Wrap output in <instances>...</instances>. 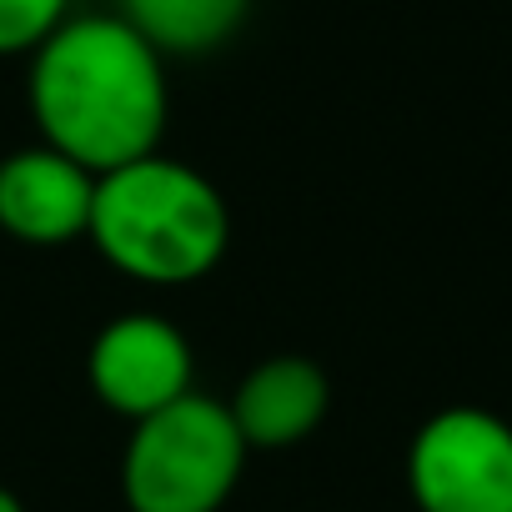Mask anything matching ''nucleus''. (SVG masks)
<instances>
[{
    "mask_svg": "<svg viewBox=\"0 0 512 512\" xmlns=\"http://www.w3.org/2000/svg\"><path fill=\"white\" fill-rule=\"evenodd\" d=\"M31 116L46 146L96 176L151 156L166 131L161 51L121 16H66L31 51Z\"/></svg>",
    "mask_w": 512,
    "mask_h": 512,
    "instance_id": "nucleus-1",
    "label": "nucleus"
},
{
    "mask_svg": "<svg viewBox=\"0 0 512 512\" xmlns=\"http://www.w3.org/2000/svg\"><path fill=\"white\" fill-rule=\"evenodd\" d=\"M86 236L116 272L151 287H186L226 256L231 211L196 166L151 151L96 176Z\"/></svg>",
    "mask_w": 512,
    "mask_h": 512,
    "instance_id": "nucleus-2",
    "label": "nucleus"
},
{
    "mask_svg": "<svg viewBox=\"0 0 512 512\" xmlns=\"http://www.w3.org/2000/svg\"><path fill=\"white\" fill-rule=\"evenodd\" d=\"M246 452L231 407L191 387L131 422L121 497L131 512H221L246 472Z\"/></svg>",
    "mask_w": 512,
    "mask_h": 512,
    "instance_id": "nucleus-3",
    "label": "nucleus"
},
{
    "mask_svg": "<svg viewBox=\"0 0 512 512\" xmlns=\"http://www.w3.org/2000/svg\"><path fill=\"white\" fill-rule=\"evenodd\" d=\"M417 512H512V422L487 407H442L407 447Z\"/></svg>",
    "mask_w": 512,
    "mask_h": 512,
    "instance_id": "nucleus-4",
    "label": "nucleus"
},
{
    "mask_svg": "<svg viewBox=\"0 0 512 512\" xmlns=\"http://www.w3.org/2000/svg\"><path fill=\"white\" fill-rule=\"evenodd\" d=\"M86 372H91V392L101 397V407H111L126 422H141L191 392L196 357H191V342L166 317L126 312L96 332Z\"/></svg>",
    "mask_w": 512,
    "mask_h": 512,
    "instance_id": "nucleus-5",
    "label": "nucleus"
},
{
    "mask_svg": "<svg viewBox=\"0 0 512 512\" xmlns=\"http://www.w3.org/2000/svg\"><path fill=\"white\" fill-rule=\"evenodd\" d=\"M96 171L56 146H21L0 161V231L26 246H66L86 236Z\"/></svg>",
    "mask_w": 512,
    "mask_h": 512,
    "instance_id": "nucleus-6",
    "label": "nucleus"
},
{
    "mask_svg": "<svg viewBox=\"0 0 512 512\" xmlns=\"http://www.w3.org/2000/svg\"><path fill=\"white\" fill-rule=\"evenodd\" d=\"M226 407H231V422L251 452H282V447L307 442L327 422L332 382L312 357L287 352V357L256 362Z\"/></svg>",
    "mask_w": 512,
    "mask_h": 512,
    "instance_id": "nucleus-7",
    "label": "nucleus"
},
{
    "mask_svg": "<svg viewBox=\"0 0 512 512\" xmlns=\"http://www.w3.org/2000/svg\"><path fill=\"white\" fill-rule=\"evenodd\" d=\"M246 6L251 0H121V21L161 56H206L236 36Z\"/></svg>",
    "mask_w": 512,
    "mask_h": 512,
    "instance_id": "nucleus-8",
    "label": "nucleus"
},
{
    "mask_svg": "<svg viewBox=\"0 0 512 512\" xmlns=\"http://www.w3.org/2000/svg\"><path fill=\"white\" fill-rule=\"evenodd\" d=\"M71 0H0V56H31L66 21Z\"/></svg>",
    "mask_w": 512,
    "mask_h": 512,
    "instance_id": "nucleus-9",
    "label": "nucleus"
},
{
    "mask_svg": "<svg viewBox=\"0 0 512 512\" xmlns=\"http://www.w3.org/2000/svg\"><path fill=\"white\" fill-rule=\"evenodd\" d=\"M0 512H26V502H21L11 487H0Z\"/></svg>",
    "mask_w": 512,
    "mask_h": 512,
    "instance_id": "nucleus-10",
    "label": "nucleus"
}]
</instances>
